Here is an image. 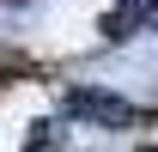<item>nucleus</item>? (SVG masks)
Returning a JSON list of instances; mask_svg holds the SVG:
<instances>
[{"mask_svg": "<svg viewBox=\"0 0 158 152\" xmlns=\"http://www.w3.org/2000/svg\"><path fill=\"white\" fill-rule=\"evenodd\" d=\"M67 110L85 116V122H98V128H134V122H140V110L128 103V97H116V91H91V85L67 91Z\"/></svg>", "mask_w": 158, "mask_h": 152, "instance_id": "1", "label": "nucleus"}, {"mask_svg": "<svg viewBox=\"0 0 158 152\" xmlns=\"http://www.w3.org/2000/svg\"><path fill=\"white\" fill-rule=\"evenodd\" d=\"M140 19V6L134 0H128V6H116V12H110V19H103V37H128V24Z\"/></svg>", "mask_w": 158, "mask_h": 152, "instance_id": "2", "label": "nucleus"}, {"mask_svg": "<svg viewBox=\"0 0 158 152\" xmlns=\"http://www.w3.org/2000/svg\"><path fill=\"white\" fill-rule=\"evenodd\" d=\"M140 24H146V31H158V0H146V6H140Z\"/></svg>", "mask_w": 158, "mask_h": 152, "instance_id": "3", "label": "nucleus"}]
</instances>
